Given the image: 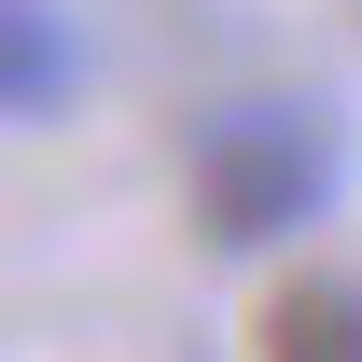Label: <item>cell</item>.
I'll use <instances>...</instances> for the list:
<instances>
[{
	"label": "cell",
	"instance_id": "cell-3",
	"mask_svg": "<svg viewBox=\"0 0 362 362\" xmlns=\"http://www.w3.org/2000/svg\"><path fill=\"white\" fill-rule=\"evenodd\" d=\"M251 362H362V279H293L251 320Z\"/></svg>",
	"mask_w": 362,
	"mask_h": 362
},
{
	"label": "cell",
	"instance_id": "cell-2",
	"mask_svg": "<svg viewBox=\"0 0 362 362\" xmlns=\"http://www.w3.org/2000/svg\"><path fill=\"white\" fill-rule=\"evenodd\" d=\"M0 98H14V126H70L84 42L56 28V0H0Z\"/></svg>",
	"mask_w": 362,
	"mask_h": 362
},
{
	"label": "cell",
	"instance_id": "cell-1",
	"mask_svg": "<svg viewBox=\"0 0 362 362\" xmlns=\"http://www.w3.org/2000/svg\"><path fill=\"white\" fill-rule=\"evenodd\" d=\"M349 195V112L320 98H223L181 139V209L209 251H279Z\"/></svg>",
	"mask_w": 362,
	"mask_h": 362
}]
</instances>
